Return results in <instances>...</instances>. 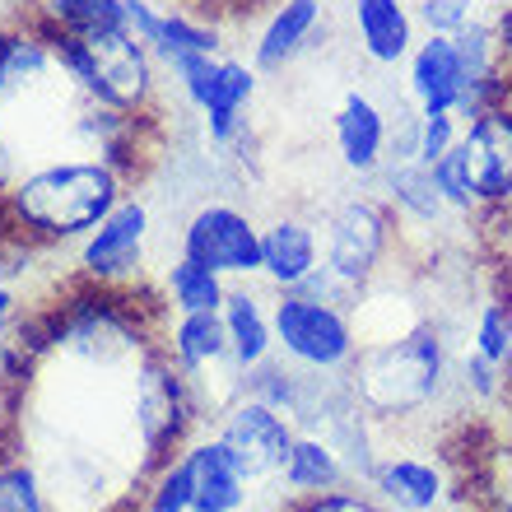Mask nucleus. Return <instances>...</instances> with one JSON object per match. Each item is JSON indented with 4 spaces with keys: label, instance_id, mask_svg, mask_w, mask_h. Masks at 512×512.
I'll use <instances>...</instances> for the list:
<instances>
[{
    "label": "nucleus",
    "instance_id": "obj_44",
    "mask_svg": "<svg viewBox=\"0 0 512 512\" xmlns=\"http://www.w3.org/2000/svg\"><path fill=\"white\" fill-rule=\"evenodd\" d=\"M10 215H5V191H0V243H5V238H10Z\"/></svg>",
    "mask_w": 512,
    "mask_h": 512
},
{
    "label": "nucleus",
    "instance_id": "obj_46",
    "mask_svg": "<svg viewBox=\"0 0 512 512\" xmlns=\"http://www.w3.org/2000/svg\"><path fill=\"white\" fill-rule=\"evenodd\" d=\"M10 98V84H5V56H0V103Z\"/></svg>",
    "mask_w": 512,
    "mask_h": 512
},
{
    "label": "nucleus",
    "instance_id": "obj_48",
    "mask_svg": "<svg viewBox=\"0 0 512 512\" xmlns=\"http://www.w3.org/2000/svg\"><path fill=\"white\" fill-rule=\"evenodd\" d=\"M480 10H503V5H512V0H475Z\"/></svg>",
    "mask_w": 512,
    "mask_h": 512
},
{
    "label": "nucleus",
    "instance_id": "obj_1",
    "mask_svg": "<svg viewBox=\"0 0 512 512\" xmlns=\"http://www.w3.org/2000/svg\"><path fill=\"white\" fill-rule=\"evenodd\" d=\"M452 354L457 350L447 340V326L419 317L391 336L364 340L345 382L378 429H410L457 396Z\"/></svg>",
    "mask_w": 512,
    "mask_h": 512
},
{
    "label": "nucleus",
    "instance_id": "obj_47",
    "mask_svg": "<svg viewBox=\"0 0 512 512\" xmlns=\"http://www.w3.org/2000/svg\"><path fill=\"white\" fill-rule=\"evenodd\" d=\"M10 5H19V10H42L47 0H10Z\"/></svg>",
    "mask_w": 512,
    "mask_h": 512
},
{
    "label": "nucleus",
    "instance_id": "obj_3",
    "mask_svg": "<svg viewBox=\"0 0 512 512\" xmlns=\"http://www.w3.org/2000/svg\"><path fill=\"white\" fill-rule=\"evenodd\" d=\"M38 24L47 28L52 52H56V70L75 89V98H94V103L135 112V117H154L159 112L163 66L131 28H112V33H98V38H80V33H66V28L47 24L42 14H38Z\"/></svg>",
    "mask_w": 512,
    "mask_h": 512
},
{
    "label": "nucleus",
    "instance_id": "obj_21",
    "mask_svg": "<svg viewBox=\"0 0 512 512\" xmlns=\"http://www.w3.org/2000/svg\"><path fill=\"white\" fill-rule=\"evenodd\" d=\"M0 56H5V84L10 94H33L47 80H56V52L47 28L33 10H14L0 19Z\"/></svg>",
    "mask_w": 512,
    "mask_h": 512
},
{
    "label": "nucleus",
    "instance_id": "obj_28",
    "mask_svg": "<svg viewBox=\"0 0 512 512\" xmlns=\"http://www.w3.org/2000/svg\"><path fill=\"white\" fill-rule=\"evenodd\" d=\"M303 387H308V373H303V368H294L289 359H280V354H270L266 364H256L252 373H243V391H247V396L275 405V410H284L289 419H294L298 401H303Z\"/></svg>",
    "mask_w": 512,
    "mask_h": 512
},
{
    "label": "nucleus",
    "instance_id": "obj_19",
    "mask_svg": "<svg viewBox=\"0 0 512 512\" xmlns=\"http://www.w3.org/2000/svg\"><path fill=\"white\" fill-rule=\"evenodd\" d=\"M382 201L391 205V215L401 224V233H433L443 229L447 219H461L452 215V205L443 201V191L433 182V168L429 163H387L373 182Z\"/></svg>",
    "mask_w": 512,
    "mask_h": 512
},
{
    "label": "nucleus",
    "instance_id": "obj_43",
    "mask_svg": "<svg viewBox=\"0 0 512 512\" xmlns=\"http://www.w3.org/2000/svg\"><path fill=\"white\" fill-rule=\"evenodd\" d=\"M10 396V368H5V354H0V405Z\"/></svg>",
    "mask_w": 512,
    "mask_h": 512
},
{
    "label": "nucleus",
    "instance_id": "obj_17",
    "mask_svg": "<svg viewBox=\"0 0 512 512\" xmlns=\"http://www.w3.org/2000/svg\"><path fill=\"white\" fill-rule=\"evenodd\" d=\"M350 33L368 66H405L419 42L415 0H350Z\"/></svg>",
    "mask_w": 512,
    "mask_h": 512
},
{
    "label": "nucleus",
    "instance_id": "obj_7",
    "mask_svg": "<svg viewBox=\"0 0 512 512\" xmlns=\"http://www.w3.org/2000/svg\"><path fill=\"white\" fill-rule=\"evenodd\" d=\"M270 317H275V354L303 373L345 378L359 359L364 331L354 322V312L340 303H326L308 289H284V294H270Z\"/></svg>",
    "mask_w": 512,
    "mask_h": 512
},
{
    "label": "nucleus",
    "instance_id": "obj_39",
    "mask_svg": "<svg viewBox=\"0 0 512 512\" xmlns=\"http://www.w3.org/2000/svg\"><path fill=\"white\" fill-rule=\"evenodd\" d=\"M275 0H224V10H219V19H229L233 28H238V19H256L261 10H270Z\"/></svg>",
    "mask_w": 512,
    "mask_h": 512
},
{
    "label": "nucleus",
    "instance_id": "obj_30",
    "mask_svg": "<svg viewBox=\"0 0 512 512\" xmlns=\"http://www.w3.org/2000/svg\"><path fill=\"white\" fill-rule=\"evenodd\" d=\"M0 512H61L47 480H42V471L24 452H14L0 466Z\"/></svg>",
    "mask_w": 512,
    "mask_h": 512
},
{
    "label": "nucleus",
    "instance_id": "obj_35",
    "mask_svg": "<svg viewBox=\"0 0 512 512\" xmlns=\"http://www.w3.org/2000/svg\"><path fill=\"white\" fill-rule=\"evenodd\" d=\"M461 117L457 112H419V163H438L447 149L461 140Z\"/></svg>",
    "mask_w": 512,
    "mask_h": 512
},
{
    "label": "nucleus",
    "instance_id": "obj_9",
    "mask_svg": "<svg viewBox=\"0 0 512 512\" xmlns=\"http://www.w3.org/2000/svg\"><path fill=\"white\" fill-rule=\"evenodd\" d=\"M70 135H75V145L89 159L108 163L126 187H140L145 173L154 168V159H159V126H154V117H135V112L108 108V103H94V98L75 103Z\"/></svg>",
    "mask_w": 512,
    "mask_h": 512
},
{
    "label": "nucleus",
    "instance_id": "obj_13",
    "mask_svg": "<svg viewBox=\"0 0 512 512\" xmlns=\"http://www.w3.org/2000/svg\"><path fill=\"white\" fill-rule=\"evenodd\" d=\"M326 38V0H275L252 24V66L261 75H284Z\"/></svg>",
    "mask_w": 512,
    "mask_h": 512
},
{
    "label": "nucleus",
    "instance_id": "obj_12",
    "mask_svg": "<svg viewBox=\"0 0 512 512\" xmlns=\"http://www.w3.org/2000/svg\"><path fill=\"white\" fill-rule=\"evenodd\" d=\"M461 480L447 471L443 457L410 452V447H382L368 489L387 503L391 512H443L452 494H461Z\"/></svg>",
    "mask_w": 512,
    "mask_h": 512
},
{
    "label": "nucleus",
    "instance_id": "obj_10",
    "mask_svg": "<svg viewBox=\"0 0 512 512\" xmlns=\"http://www.w3.org/2000/svg\"><path fill=\"white\" fill-rule=\"evenodd\" d=\"M182 256L219 270L224 280L261 275V219L233 201H201L182 224Z\"/></svg>",
    "mask_w": 512,
    "mask_h": 512
},
{
    "label": "nucleus",
    "instance_id": "obj_14",
    "mask_svg": "<svg viewBox=\"0 0 512 512\" xmlns=\"http://www.w3.org/2000/svg\"><path fill=\"white\" fill-rule=\"evenodd\" d=\"M387 135H391V108H382L368 89H345L331 112V145H336L340 168L359 182H378L387 168Z\"/></svg>",
    "mask_w": 512,
    "mask_h": 512
},
{
    "label": "nucleus",
    "instance_id": "obj_29",
    "mask_svg": "<svg viewBox=\"0 0 512 512\" xmlns=\"http://www.w3.org/2000/svg\"><path fill=\"white\" fill-rule=\"evenodd\" d=\"M38 14L47 24L66 28V33H80V38H98V33L126 28L122 0H47Z\"/></svg>",
    "mask_w": 512,
    "mask_h": 512
},
{
    "label": "nucleus",
    "instance_id": "obj_26",
    "mask_svg": "<svg viewBox=\"0 0 512 512\" xmlns=\"http://www.w3.org/2000/svg\"><path fill=\"white\" fill-rule=\"evenodd\" d=\"M452 382H457V396L471 405V410H499L512 396L508 368H503L499 359L480 354L471 340H461L457 354H452Z\"/></svg>",
    "mask_w": 512,
    "mask_h": 512
},
{
    "label": "nucleus",
    "instance_id": "obj_6",
    "mask_svg": "<svg viewBox=\"0 0 512 512\" xmlns=\"http://www.w3.org/2000/svg\"><path fill=\"white\" fill-rule=\"evenodd\" d=\"M317 229H322V266L345 289H354L359 303H364V294L373 284L391 280V261L401 252L405 233L378 191H350V196H340L336 205L322 210Z\"/></svg>",
    "mask_w": 512,
    "mask_h": 512
},
{
    "label": "nucleus",
    "instance_id": "obj_37",
    "mask_svg": "<svg viewBox=\"0 0 512 512\" xmlns=\"http://www.w3.org/2000/svg\"><path fill=\"white\" fill-rule=\"evenodd\" d=\"M24 317V303H19V284H10L0 275V345L14 336V326Z\"/></svg>",
    "mask_w": 512,
    "mask_h": 512
},
{
    "label": "nucleus",
    "instance_id": "obj_42",
    "mask_svg": "<svg viewBox=\"0 0 512 512\" xmlns=\"http://www.w3.org/2000/svg\"><path fill=\"white\" fill-rule=\"evenodd\" d=\"M14 457V443H10V415L0 410V466Z\"/></svg>",
    "mask_w": 512,
    "mask_h": 512
},
{
    "label": "nucleus",
    "instance_id": "obj_2",
    "mask_svg": "<svg viewBox=\"0 0 512 512\" xmlns=\"http://www.w3.org/2000/svg\"><path fill=\"white\" fill-rule=\"evenodd\" d=\"M126 182L103 159H52L24 168L5 191V215L19 238L38 247H75L112 215Z\"/></svg>",
    "mask_w": 512,
    "mask_h": 512
},
{
    "label": "nucleus",
    "instance_id": "obj_4",
    "mask_svg": "<svg viewBox=\"0 0 512 512\" xmlns=\"http://www.w3.org/2000/svg\"><path fill=\"white\" fill-rule=\"evenodd\" d=\"M433 182L461 219L503 215L512 205V98L475 112L461 140L433 163Z\"/></svg>",
    "mask_w": 512,
    "mask_h": 512
},
{
    "label": "nucleus",
    "instance_id": "obj_8",
    "mask_svg": "<svg viewBox=\"0 0 512 512\" xmlns=\"http://www.w3.org/2000/svg\"><path fill=\"white\" fill-rule=\"evenodd\" d=\"M154 215L140 191H126L112 215L75 243V280L94 289H140L149 266Z\"/></svg>",
    "mask_w": 512,
    "mask_h": 512
},
{
    "label": "nucleus",
    "instance_id": "obj_24",
    "mask_svg": "<svg viewBox=\"0 0 512 512\" xmlns=\"http://www.w3.org/2000/svg\"><path fill=\"white\" fill-rule=\"evenodd\" d=\"M466 503L480 512H512V433H489L471 452V466L457 475Z\"/></svg>",
    "mask_w": 512,
    "mask_h": 512
},
{
    "label": "nucleus",
    "instance_id": "obj_32",
    "mask_svg": "<svg viewBox=\"0 0 512 512\" xmlns=\"http://www.w3.org/2000/svg\"><path fill=\"white\" fill-rule=\"evenodd\" d=\"M466 340H471L480 354H489V359H499V364L508 368V298L489 294L485 303H475Z\"/></svg>",
    "mask_w": 512,
    "mask_h": 512
},
{
    "label": "nucleus",
    "instance_id": "obj_45",
    "mask_svg": "<svg viewBox=\"0 0 512 512\" xmlns=\"http://www.w3.org/2000/svg\"><path fill=\"white\" fill-rule=\"evenodd\" d=\"M508 378H512V298H508Z\"/></svg>",
    "mask_w": 512,
    "mask_h": 512
},
{
    "label": "nucleus",
    "instance_id": "obj_49",
    "mask_svg": "<svg viewBox=\"0 0 512 512\" xmlns=\"http://www.w3.org/2000/svg\"><path fill=\"white\" fill-rule=\"evenodd\" d=\"M191 512H196V508H191Z\"/></svg>",
    "mask_w": 512,
    "mask_h": 512
},
{
    "label": "nucleus",
    "instance_id": "obj_40",
    "mask_svg": "<svg viewBox=\"0 0 512 512\" xmlns=\"http://www.w3.org/2000/svg\"><path fill=\"white\" fill-rule=\"evenodd\" d=\"M19 173H24V168H19V149L5 140V131H0V191H10Z\"/></svg>",
    "mask_w": 512,
    "mask_h": 512
},
{
    "label": "nucleus",
    "instance_id": "obj_11",
    "mask_svg": "<svg viewBox=\"0 0 512 512\" xmlns=\"http://www.w3.org/2000/svg\"><path fill=\"white\" fill-rule=\"evenodd\" d=\"M210 429L233 447V457L243 461L256 485H266V480L275 485V480H280V466L298 438L294 419L284 415V410H275V405L247 396V391H238V396L210 419Z\"/></svg>",
    "mask_w": 512,
    "mask_h": 512
},
{
    "label": "nucleus",
    "instance_id": "obj_34",
    "mask_svg": "<svg viewBox=\"0 0 512 512\" xmlns=\"http://www.w3.org/2000/svg\"><path fill=\"white\" fill-rule=\"evenodd\" d=\"M480 5L475 0H415V19L419 33H461V28L480 19Z\"/></svg>",
    "mask_w": 512,
    "mask_h": 512
},
{
    "label": "nucleus",
    "instance_id": "obj_20",
    "mask_svg": "<svg viewBox=\"0 0 512 512\" xmlns=\"http://www.w3.org/2000/svg\"><path fill=\"white\" fill-rule=\"evenodd\" d=\"M224 331H229V359L238 373H252L275 354V317H270V289L256 280H233L224 298Z\"/></svg>",
    "mask_w": 512,
    "mask_h": 512
},
{
    "label": "nucleus",
    "instance_id": "obj_22",
    "mask_svg": "<svg viewBox=\"0 0 512 512\" xmlns=\"http://www.w3.org/2000/svg\"><path fill=\"white\" fill-rule=\"evenodd\" d=\"M159 345L173 354L191 382L210 378V373H229V331L219 312H177L173 322L159 331Z\"/></svg>",
    "mask_w": 512,
    "mask_h": 512
},
{
    "label": "nucleus",
    "instance_id": "obj_31",
    "mask_svg": "<svg viewBox=\"0 0 512 512\" xmlns=\"http://www.w3.org/2000/svg\"><path fill=\"white\" fill-rule=\"evenodd\" d=\"M159 66H163V80L182 94V103H187L191 112H201V103L210 98V84H215V75H219V56L177 52V56H168V61H159Z\"/></svg>",
    "mask_w": 512,
    "mask_h": 512
},
{
    "label": "nucleus",
    "instance_id": "obj_23",
    "mask_svg": "<svg viewBox=\"0 0 512 512\" xmlns=\"http://www.w3.org/2000/svg\"><path fill=\"white\" fill-rule=\"evenodd\" d=\"M350 480H354L350 466H345V457L336 452L331 438H322V433H312V429H298L275 485H280V499H308V494H326V489H340V485H350Z\"/></svg>",
    "mask_w": 512,
    "mask_h": 512
},
{
    "label": "nucleus",
    "instance_id": "obj_33",
    "mask_svg": "<svg viewBox=\"0 0 512 512\" xmlns=\"http://www.w3.org/2000/svg\"><path fill=\"white\" fill-rule=\"evenodd\" d=\"M280 512H391L387 503L373 494V489H359L350 485L340 489H326V494H308V499H284Z\"/></svg>",
    "mask_w": 512,
    "mask_h": 512
},
{
    "label": "nucleus",
    "instance_id": "obj_36",
    "mask_svg": "<svg viewBox=\"0 0 512 512\" xmlns=\"http://www.w3.org/2000/svg\"><path fill=\"white\" fill-rule=\"evenodd\" d=\"M419 159V108L396 103L391 108V135H387V163H415Z\"/></svg>",
    "mask_w": 512,
    "mask_h": 512
},
{
    "label": "nucleus",
    "instance_id": "obj_18",
    "mask_svg": "<svg viewBox=\"0 0 512 512\" xmlns=\"http://www.w3.org/2000/svg\"><path fill=\"white\" fill-rule=\"evenodd\" d=\"M261 89V70L252 66V56H219V75L210 84V98L201 103V131L205 145L233 149L238 140H247V112L256 103Z\"/></svg>",
    "mask_w": 512,
    "mask_h": 512
},
{
    "label": "nucleus",
    "instance_id": "obj_15",
    "mask_svg": "<svg viewBox=\"0 0 512 512\" xmlns=\"http://www.w3.org/2000/svg\"><path fill=\"white\" fill-rule=\"evenodd\" d=\"M322 266V229L303 210H275L261 219V275L270 294L303 289L308 275Z\"/></svg>",
    "mask_w": 512,
    "mask_h": 512
},
{
    "label": "nucleus",
    "instance_id": "obj_27",
    "mask_svg": "<svg viewBox=\"0 0 512 512\" xmlns=\"http://www.w3.org/2000/svg\"><path fill=\"white\" fill-rule=\"evenodd\" d=\"M135 512H191L196 508V485H191V466L177 452L173 461H163L159 471H149L140 489L131 494Z\"/></svg>",
    "mask_w": 512,
    "mask_h": 512
},
{
    "label": "nucleus",
    "instance_id": "obj_25",
    "mask_svg": "<svg viewBox=\"0 0 512 512\" xmlns=\"http://www.w3.org/2000/svg\"><path fill=\"white\" fill-rule=\"evenodd\" d=\"M229 284L233 280H224L219 270L177 252V261H168L159 275V298L168 312H219L229 298Z\"/></svg>",
    "mask_w": 512,
    "mask_h": 512
},
{
    "label": "nucleus",
    "instance_id": "obj_5",
    "mask_svg": "<svg viewBox=\"0 0 512 512\" xmlns=\"http://www.w3.org/2000/svg\"><path fill=\"white\" fill-rule=\"evenodd\" d=\"M131 429L140 443V466H135V489L149 471H159L163 461H173L182 447L205 429L196 387L182 373L173 354L159 340L135 359V387H131ZM131 489V494H135Z\"/></svg>",
    "mask_w": 512,
    "mask_h": 512
},
{
    "label": "nucleus",
    "instance_id": "obj_38",
    "mask_svg": "<svg viewBox=\"0 0 512 512\" xmlns=\"http://www.w3.org/2000/svg\"><path fill=\"white\" fill-rule=\"evenodd\" d=\"M489 19H494V38H499L503 66L512 70V5H503V10H489Z\"/></svg>",
    "mask_w": 512,
    "mask_h": 512
},
{
    "label": "nucleus",
    "instance_id": "obj_41",
    "mask_svg": "<svg viewBox=\"0 0 512 512\" xmlns=\"http://www.w3.org/2000/svg\"><path fill=\"white\" fill-rule=\"evenodd\" d=\"M154 5H163V10H210V14L224 10V0H154Z\"/></svg>",
    "mask_w": 512,
    "mask_h": 512
},
{
    "label": "nucleus",
    "instance_id": "obj_16",
    "mask_svg": "<svg viewBox=\"0 0 512 512\" xmlns=\"http://www.w3.org/2000/svg\"><path fill=\"white\" fill-rule=\"evenodd\" d=\"M196 485V512H247L256 499V480L247 466L233 457V447L215 429H201L182 447Z\"/></svg>",
    "mask_w": 512,
    "mask_h": 512
}]
</instances>
